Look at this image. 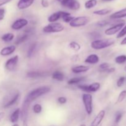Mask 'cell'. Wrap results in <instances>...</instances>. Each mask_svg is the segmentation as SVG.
<instances>
[{
  "mask_svg": "<svg viewBox=\"0 0 126 126\" xmlns=\"http://www.w3.org/2000/svg\"><path fill=\"white\" fill-rule=\"evenodd\" d=\"M50 91V88L48 86H44L39 87L31 91L29 94L25 97L24 102L26 103H30L36 99H37L39 97L49 93Z\"/></svg>",
  "mask_w": 126,
  "mask_h": 126,
  "instance_id": "6da1fadb",
  "label": "cell"
},
{
  "mask_svg": "<svg viewBox=\"0 0 126 126\" xmlns=\"http://www.w3.org/2000/svg\"><path fill=\"white\" fill-rule=\"evenodd\" d=\"M114 44V40L111 38L108 39H95L91 42V47L95 50H101L105 49Z\"/></svg>",
  "mask_w": 126,
  "mask_h": 126,
  "instance_id": "7a4b0ae2",
  "label": "cell"
},
{
  "mask_svg": "<svg viewBox=\"0 0 126 126\" xmlns=\"http://www.w3.org/2000/svg\"><path fill=\"white\" fill-rule=\"evenodd\" d=\"M82 99L86 113L89 115H91L92 113V111H93V98H92V95L89 93H84L82 94Z\"/></svg>",
  "mask_w": 126,
  "mask_h": 126,
  "instance_id": "3957f363",
  "label": "cell"
},
{
  "mask_svg": "<svg viewBox=\"0 0 126 126\" xmlns=\"http://www.w3.org/2000/svg\"><path fill=\"white\" fill-rule=\"evenodd\" d=\"M64 26L60 23L54 22V23H50L47 25L43 28V31L44 33H60L63 31Z\"/></svg>",
  "mask_w": 126,
  "mask_h": 126,
  "instance_id": "277c9868",
  "label": "cell"
},
{
  "mask_svg": "<svg viewBox=\"0 0 126 126\" xmlns=\"http://www.w3.org/2000/svg\"><path fill=\"white\" fill-rule=\"evenodd\" d=\"M89 17L87 16H79L75 17L70 23V26L73 28L81 27L86 25L89 22Z\"/></svg>",
  "mask_w": 126,
  "mask_h": 126,
  "instance_id": "5b68a950",
  "label": "cell"
},
{
  "mask_svg": "<svg viewBox=\"0 0 126 126\" xmlns=\"http://www.w3.org/2000/svg\"><path fill=\"white\" fill-rule=\"evenodd\" d=\"M60 3L62 6L73 11H77L81 7L79 2L77 0H62Z\"/></svg>",
  "mask_w": 126,
  "mask_h": 126,
  "instance_id": "8992f818",
  "label": "cell"
},
{
  "mask_svg": "<svg viewBox=\"0 0 126 126\" xmlns=\"http://www.w3.org/2000/svg\"><path fill=\"white\" fill-rule=\"evenodd\" d=\"M124 24H125V22H124V21L121 22V23L115 24L114 25L110 27V28L105 30V34L107 36L114 35V34H116L117 33L120 32L122 28H123V27L124 26Z\"/></svg>",
  "mask_w": 126,
  "mask_h": 126,
  "instance_id": "52a82bcc",
  "label": "cell"
},
{
  "mask_svg": "<svg viewBox=\"0 0 126 126\" xmlns=\"http://www.w3.org/2000/svg\"><path fill=\"white\" fill-rule=\"evenodd\" d=\"M28 23V21L26 18H20L13 22V23L11 25V28L14 30H19L27 26Z\"/></svg>",
  "mask_w": 126,
  "mask_h": 126,
  "instance_id": "ba28073f",
  "label": "cell"
},
{
  "mask_svg": "<svg viewBox=\"0 0 126 126\" xmlns=\"http://www.w3.org/2000/svg\"><path fill=\"white\" fill-rule=\"evenodd\" d=\"M18 55H15V56L10 58L9 59H8V60L6 61V63H5V68H6L7 70L12 71V70H13L14 69L16 68V65H17V63H18Z\"/></svg>",
  "mask_w": 126,
  "mask_h": 126,
  "instance_id": "9c48e42d",
  "label": "cell"
},
{
  "mask_svg": "<svg viewBox=\"0 0 126 126\" xmlns=\"http://www.w3.org/2000/svg\"><path fill=\"white\" fill-rule=\"evenodd\" d=\"M105 110H101L100 111L99 113L97 114V115L95 117L94 120L92 121L91 123L90 126H98L101 124L103 119H104L105 116Z\"/></svg>",
  "mask_w": 126,
  "mask_h": 126,
  "instance_id": "30bf717a",
  "label": "cell"
},
{
  "mask_svg": "<svg viewBox=\"0 0 126 126\" xmlns=\"http://www.w3.org/2000/svg\"><path fill=\"white\" fill-rule=\"evenodd\" d=\"M34 0H19L17 6L18 9L23 10L30 7L34 2Z\"/></svg>",
  "mask_w": 126,
  "mask_h": 126,
  "instance_id": "8fae6325",
  "label": "cell"
},
{
  "mask_svg": "<svg viewBox=\"0 0 126 126\" xmlns=\"http://www.w3.org/2000/svg\"><path fill=\"white\" fill-rule=\"evenodd\" d=\"M16 49V46L11 45L9 46L3 47L0 50V55L2 56H8L15 52Z\"/></svg>",
  "mask_w": 126,
  "mask_h": 126,
  "instance_id": "7c38bea8",
  "label": "cell"
},
{
  "mask_svg": "<svg viewBox=\"0 0 126 126\" xmlns=\"http://www.w3.org/2000/svg\"><path fill=\"white\" fill-rule=\"evenodd\" d=\"M126 17V7L112 14L110 18L113 20H119Z\"/></svg>",
  "mask_w": 126,
  "mask_h": 126,
  "instance_id": "4fadbf2b",
  "label": "cell"
},
{
  "mask_svg": "<svg viewBox=\"0 0 126 126\" xmlns=\"http://www.w3.org/2000/svg\"><path fill=\"white\" fill-rule=\"evenodd\" d=\"M99 61V57L97 54H91L89 56H87L84 60L85 63H86L93 64V65L98 63Z\"/></svg>",
  "mask_w": 126,
  "mask_h": 126,
  "instance_id": "5bb4252c",
  "label": "cell"
},
{
  "mask_svg": "<svg viewBox=\"0 0 126 126\" xmlns=\"http://www.w3.org/2000/svg\"><path fill=\"white\" fill-rule=\"evenodd\" d=\"M89 70V67L86 65H78L71 68V71L75 74L87 72Z\"/></svg>",
  "mask_w": 126,
  "mask_h": 126,
  "instance_id": "9a60e30c",
  "label": "cell"
},
{
  "mask_svg": "<svg viewBox=\"0 0 126 126\" xmlns=\"http://www.w3.org/2000/svg\"><path fill=\"white\" fill-rule=\"evenodd\" d=\"M29 104L30 103H26V102H23V106H22V109L20 110L21 117H22L23 121H27V116H28V108Z\"/></svg>",
  "mask_w": 126,
  "mask_h": 126,
  "instance_id": "2e32d148",
  "label": "cell"
},
{
  "mask_svg": "<svg viewBox=\"0 0 126 126\" xmlns=\"http://www.w3.org/2000/svg\"><path fill=\"white\" fill-rule=\"evenodd\" d=\"M60 14H61V18H62V20L65 23H70L72 21V20L75 18L69 12H65V11H60Z\"/></svg>",
  "mask_w": 126,
  "mask_h": 126,
  "instance_id": "e0dca14e",
  "label": "cell"
},
{
  "mask_svg": "<svg viewBox=\"0 0 126 126\" xmlns=\"http://www.w3.org/2000/svg\"><path fill=\"white\" fill-rule=\"evenodd\" d=\"M20 114V109L17 108L16 110H15V111H14V112L10 116V121L14 124L17 123L19 119Z\"/></svg>",
  "mask_w": 126,
  "mask_h": 126,
  "instance_id": "ac0fdd59",
  "label": "cell"
},
{
  "mask_svg": "<svg viewBox=\"0 0 126 126\" xmlns=\"http://www.w3.org/2000/svg\"><path fill=\"white\" fill-rule=\"evenodd\" d=\"M100 88V82H95L87 85V93L89 92H97Z\"/></svg>",
  "mask_w": 126,
  "mask_h": 126,
  "instance_id": "d6986e66",
  "label": "cell"
},
{
  "mask_svg": "<svg viewBox=\"0 0 126 126\" xmlns=\"http://www.w3.org/2000/svg\"><path fill=\"white\" fill-rule=\"evenodd\" d=\"M61 18V14H60V11H58V12H54V13L52 14L49 17H48V22L50 23H54L56 22L58 20H59Z\"/></svg>",
  "mask_w": 126,
  "mask_h": 126,
  "instance_id": "ffe728a7",
  "label": "cell"
},
{
  "mask_svg": "<svg viewBox=\"0 0 126 126\" xmlns=\"http://www.w3.org/2000/svg\"><path fill=\"white\" fill-rule=\"evenodd\" d=\"M19 97H20L19 93L16 94L13 97H12V98H11L9 101H8L7 103H6V104L4 105V107L5 108H9V107H11V106H12L13 105H14L15 103L17 102V101L18 100Z\"/></svg>",
  "mask_w": 126,
  "mask_h": 126,
  "instance_id": "44dd1931",
  "label": "cell"
},
{
  "mask_svg": "<svg viewBox=\"0 0 126 126\" xmlns=\"http://www.w3.org/2000/svg\"><path fill=\"white\" fill-rule=\"evenodd\" d=\"M52 78L53 79H55L58 81H63L64 79V75L63 73L60 72V71H57L53 73L52 75Z\"/></svg>",
  "mask_w": 126,
  "mask_h": 126,
  "instance_id": "7402d4cb",
  "label": "cell"
},
{
  "mask_svg": "<svg viewBox=\"0 0 126 126\" xmlns=\"http://www.w3.org/2000/svg\"><path fill=\"white\" fill-rule=\"evenodd\" d=\"M111 11L112 10L110 9L105 8L94 11L93 14L95 15H98V16H106V15L111 13Z\"/></svg>",
  "mask_w": 126,
  "mask_h": 126,
  "instance_id": "603a6c76",
  "label": "cell"
},
{
  "mask_svg": "<svg viewBox=\"0 0 126 126\" xmlns=\"http://www.w3.org/2000/svg\"><path fill=\"white\" fill-rule=\"evenodd\" d=\"M15 36L13 33H7L4 34L3 35L1 36V39L4 42H11L14 38Z\"/></svg>",
  "mask_w": 126,
  "mask_h": 126,
  "instance_id": "cb8c5ba5",
  "label": "cell"
},
{
  "mask_svg": "<svg viewBox=\"0 0 126 126\" xmlns=\"http://www.w3.org/2000/svg\"><path fill=\"white\" fill-rule=\"evenodd\" d=\"M97 0H87L84 4L85 8L86 9H91L97 6Z\"/></svg>",
  "mask_w": 126,
  "mask_h": 126,
  "instance_id": "d4e9b609",
  "label": "cell"
},
{
  "mask_svg": "<svg viewBox=\"0 0 126 126\" xmlns=\"http://www.w3.org/2000/svg\"><path fill=\"white\" fill-rule=\"evenodd\" d=\"M85 79L84 77H75L71 78L70 79L68 80V84L69 85H73L76 84H78L79 82H82V81Z\"/></svg>",
  "mask_w": 126,
  "mask_h": 126,
  "instance_id": "484cf974",
  "label": "cell"
},
{
  "mask_svg": "<svg viewBox=\"0 0 126 126\" xmlns=\"http://www.w3.org/2000/svg\"><path fill=\"white\" fill-rule=\"evenodd\" d=\"M69 47H70V48H71L72 50H75V51L76 52L79 51V50L81 49V45L76 41H71V43H70V44H69Z\"/></svg>",
  "mask_w": 126,
  "mask_h": 126,
  "instance_id": "4316f807",
  "label": "cell"
},
{
  "mask_svg": "<svg viewBox=\"0 0 126 126\" xmlns=\"http://www.w3.org/2000/svg\"><path fill=\"white\" fill-rule=\"evenodd\" d=\"M126 62V55H121L115 58V62L118 64H123Z\"/></svg>",
  "mask_w": 126,
  "mask_h": 126,
  "instance_id": "83f0119b",
  "label": "cell"
},
{
  "mask_svg": "<svg viewBox=\"0 0 126 126\" xmlns=\"http://www.w3.org/2000/svg\"><path fill=\"white\" fill-rule=\"evenodd\" d=\"M28 34H23V35L21 36H20L19 38H18V39L16 41L15 43H16V44H17V45L22 44V43H24V42L27 39H28Z\"/></svg>",
  "mask_w": 126,
  "mask_h": 126,
  "instance_id": "f1b7e54d",
  "label": "cell"
},
{
  "mask_svg": "<svg viewBox=\"0 0 126 126\" xmlns=\"http://www.w3.org/2000/svg\"><path fill=\"white\" fill-rule=\"evenodd\" d=\"M126 97V91L124 90V91H123L121 92V93L119 94V95H118V99H117L116 103H121L122 102H123L124 99Z\"/></svg>",
  "mask_w": 126,
  "mask_h": 126,
  "instance_id": "f546056e",
  "label": "cell"
},
{
  "mask_svg": "<svg viewBox=\"0 0 126 126\" xmlns=\"http://www.w3.org/2000/svg\"><path fill=\"white\" fill-rule=\"evenodd\" d=\"M43 76L42 73L39 72H36V71H32L27 73V76L31 78H40Z\"/></svg>",
  "mask_w": 126,
  "mask_h": 126,
  "instance_id": "4dcf8cb0",
  "label": "cell"
},
{
  "mask_svg": "<svg viewBox=\"0 0 126 126\" xmlns=\"http://www.w3.org/2000/svg\"><path fill=\"white\" fill-rule=\"evenodd\" d=\"M36 47V43H34V44L30 46V47L28 50V52H27V56H28V57H32L34 50H35Z\"/></svg>",
  "mask_w": 126,
  "mask_h": 126,
  "instance_id": "1f68e13d",
  "label": "cell"
},
{
  "mask_svg": "<svg viewBox=\"0 0 126 126\" xmlns=\"http://www.w3.org/2000/svg\"><path fill=\"white\" fill-rule=\"evenodd\" d=\"M42 106L39 103H36L34 105L33 107V111L35 114H39L42 111Z\"/></svg>",
  "mask_w": 126,
  "mask_h": 126,
  "instance_id": "d6a6232c",
  "label": "cell"
},
{
  "mask_svg": "<svg viewBox=\"0 0 126 126\" xmlns=\"http://www.w3.org/2000/svg\"><path fill=\"white\" fill-rule=\"evenodd\" d=\"M110 66V65L108 63L105 62V63H102V64H100V65H99V68L102 71H103V72H105V71L109 68Z\"/></svg>",
  "mask_w": 126,
  "mask_h": 126,
  "instance_id": "836d02e7",
  "label": "cell"
},
{
  "mask_svg": "<svg viewBox=\"0 0 126 126\" xmlns=\"http://www.w3.org/2000/svg\"><path fill=\"white\" fill-rule=\"evenodd\" d=\"M126 34V25L125 26L123 27V28H122V29L121 30L120 32L118 33L116 38H118V39H119V38H123V37H124Z\"/></svg>",
  "mask_w": 126,
  "mask_h": 126,
  "instance_id": "e575fe53",
  "label": "cell"
},
{
  "mask_svg": "<svg viewBox=\"0 0 126 126\" xmlns=\"http://www.w3.org/2000/svg\"><path fill=\"white\" fill-rule=\"evenodd\" d=\"M124 81H125V78L124 76H122L119 78V79L117 81V86L119 87H121L124 83Z\"/></svg>",
  "mask_w": 126,
  "mask_h": 126,
  "instance_id": "d590c367",
  "label": "cell"
},
{
  "mask_svg": "<svg viewBox=\"0 0 126 126\" xmlns=\"http://www.w3.org/2000/svg\"><path fill=\"white\" fill-rule=\"evenodd\" d=\"M110 24V22L107 20H101L99 21L97 23V25L99 27H105V26L107 25H109Z\"/></svg>",
  "mask_w": 126,
  "mask_h": 126,
  "instance_id": "8d00e7d4",
  "label": "cell"
},
{
  "mask_svg": "<svg viewBox=\"0 0 126 126\" xmlns=\"http://www.w3.org/2000/svg\"><path fill=\"white\" fill-rule=\"evenodd\" d=\"M57 101L60 104L63 105V104H65V103H66L67 99H66V97H60L58 98Z\"/></svg>",
  "mask_w": 126,
  "mask_h": 126,
  "instance_id": "74e56055",
  "label": "cell"
},
{
  "mask_svg": "<svg viewBox=\"0 0 126 126\" xmlns=\"http://www.w3.org/2000/svg\"><path fill=\"white\" fill-rule=\"evenodd\" d=\"M5 12L6 11L4 8H0V21L4 19L5 17Z\"/></svg>",
  "mask_w": 126,
  "mask_h": 126,
  "instance_id": "f35d334b",
  "label": "cell"
},
{
  "mask_svg": "<svg viewBox=\"0 0 126 126\" xmlns=\"http://www.w3.org/2000/svg\"><path fill=\"white\" fill-rule=\"evenodd\" d=\"M122 117H123V114H122V113H118V114H116V116L115 123H119V121H121V119Z\"/></svg>",
  "mask_w": 126,
  "mask_h": 126,
  "instance_id": "ab89813d",
  "label": "cell"
},
{
  "mask_svg": "<svg viewBox=\"0 0 126 126\" xmlns=\"http://www.w3.org/2000/svg\"><path fill=\"white\" fill-rule=\"evenodd\" d=\"M41 3L42 6H43V7L46 8V7H49V1H48V0H41Z\"/></svg>",
  "mask_w": 126,
  "mask_h": 126,
  "instance_id": "60d3db41",
  "label": "cell"
},
{
  "mask_svg": "<svg viewBox=\"0 0 126 126\" xmlns=\"http://www.w3.org/2000/svg\"><path fill=\"white\" fill-rule=\"evenodd\" d=\"M11 1V0H0V7L4 6V5H5L6 4L8 3V2H9Z\"/></svg>",
  "mask_w": 126,
  "mask_h": 126,
  "instance_id": "b9f144b4",
  "label": "cell"
},
{
  "mask_svg": "<svg viewBox=\"0 0 126 126\" xmlns=\"http://www.w3.org/2000/svg\"><path fill=\"white\" fill-rule=\"evenodd\" d=\"M114 71H115V68H109L105 72L108 73H112Z\"/></svg>",
  "mask_w": 126,
  "mask_h": 126,
  "instance_id": "7bdbcfd3",
  "label": "cell"
},
{
  "mask_svg": "<svg viewBox=\"0 0 126 126\" xmlns=\"http://www.w3.org/2000/svg\"><path fill=\"white\" fill-rule=\"evenodd\" d=\"M5 116V113L4 112H0V123L2 121V119H4Z\"/></svg>",
  "mask_w": 126,
  "mask_h": 126,
  "instance_id": "ee69618b",
  "label": "cell"
},
{
  "mask_svg": "<svg viewBox=\"0 0 126 126\" xmlns=\"http://www.w3.org/2000/svg\"><path fill=\"white\" fill-rule=\"evenodd\" d=\"M121 45H126V37H125V38H124V39L121 41Z\"/></svg>",
  "mask_w": 126,
  "mask_h": 126,
  "instance_id": "f6af8a7d",
  "label": "cell"
},
{
  "mask_svg": "<svg viewBox=\"0 0 126 126\" xmlns=\"http://www.w3.org/2000/svg\"><path fill=\"white\" fill-rule=\"evenodd\" d=\"M23 126H28V124H27V121H23Z\"/></svg>",
  "mask_w": 126,
  "mask_h": 126,
  "instance_id": "bcb514c9",
  "label": "cell"
},
{
  "mask_svg": "<svg viewBox=\"0 0 126 126\" xmlns=\"http://www.w3.org/2000/svg\"><path fill=\"white\" fill-rule=\"evenodd\" d=\"M103 2H110V1H113L114 0H102Z\"/></svg>",
  "mask_w": 126,
  "mask_h": 126,
  "instance_id": "7dc6e473",
  "label": "cell"
},
{
  "mask_svg": "<svg viewBox=\"0 0 126 126\" xmlns=\"http://www.w3.org/2000/svg\"><path fill=\"white\" fill-rule=\"evenodd\" d=\"M11 126H19V125L18 124H17V123H14V124H12Z\"/></svg>",
  "mask_w": 126,
  "mask_h": 126,
  "instance_id": "c3c4849f",
  "label": "cell"
},
{
  "mask_svg": "<svg viewBox=\"0 0 126 126\" xmlns=\"http://www.w3.org/2000/svg\"><path fill=\"white\" fill-rule=\"evenodd\" d=\"M79 126H86V124H81V125H80Z\"/></svg>",
  "mask_w": 126,
  "mask_h": 126,
  "instance_id": "681fc988",
  "label": "cell"
},
{
  "mask_svg": "<svg viewBox=\"0 0 126 126\" xmlns=\"http://www.w3.org/2000/svg\"><path fill=\"white\" fill-rule=\"evenodd\" d=\"M124 71H125L126 72V66H125V67H124Z\"/></svg>",
  "mask_w": 126,
  "mask_h": 126,
  "instance_id": "f907efd6",
  "label": "cell"
},
{
  "mask_svg": "<svg viewBox=\"0 0 126 126\" xmlns=\"http://www.w3.org/2000/svg\"><path fill=\"white\" fill-rule=\"evenodd\" d=\"M57 1H60H60H61L62 0H57Z\"/></svg>",
  "mask_w": 126,
  "mask_h": 126,
  "instance_id": "816d5d0a",
  "label": "cell"
}]
</instances>
